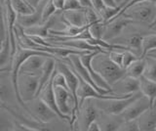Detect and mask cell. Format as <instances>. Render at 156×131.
Returning <instances> with one entry per match:
<instances>
[{
    "label": "cell",
    "instance_id": "1",
    "mask_svg": "<svg viewBox=\"0 0 156 131\" xmlns=\"http://www.w3.org/2000/svg\"><path fill=\"white\" fill-rule=\"evenodd\" d=\"M92 66L110 86L114 85L126 75V70L110 59L107 51H101L93 58Z\"/></svg>",
    "mask_w": 156,
    "mask_h": 131
},
{
    "label": "cell",
    "instance_id": "2",
    "mask_svg": "<svg viewBox=\"0 0 156 131\" xmlns=\"http://www.w3.org/2000/svg\"><path fill=\"white\" fill-rule=\"evenodd\" d=\"M121 16L129 18L136 23L146 24L149 27L156 28V5L152 0L136 4Z\"/></svg>",
    "mask_w": 156,
    "mask_h": 131
},
{
    "label": "cell",
    "instance_id": "3",
    "mask_svg": "<svg viewBox=\"0 0 156 131\" xmlns=\"http://www.w3.org/2000/svg\"><path fill=\"white\" fill-rule=\"evenodd\" d=\"M144 96L143 92L139 91L132 94L128 97L123 98H111V99H95L96 105L101 111L109 115H119L128 108V107L134 103V102Z\"/></svg>",
    "mask_w": 156,
    "mask_h": 131
},
{
    "label": "cell",
    "instance_id": "4",
    "mask_svg": "<svg viewBox=\"0 0 156 131\" xmlns=\"http://www.w3.org/2000/svg\"><path fill=\"white\" fill-rule=\"evenodd\" d=\"M19 93L26 103H29L37 97L39 86V76L30 74L20 72L19 75Z\"/></svg>",
    "mask_w": 156,
    "mask_h": 131
},
{
    "label": "cell",
    "instance_id": "5",
    "mask_svg": "<svg viewBox=\"0 0 156 131\" xmlns=\"http://www.w3.org/2000/svg\"><path fill=\"white\" fill-rule=\"evenodd\" d=\"M100 110L98 109L94 98L86 99L80 106L77 113L76 122L81 130H88L92 122L98 119ZM75 122V123H76Z\"/></svg>",
    "mask_w": 156,
    "mask_h": 131
},
{
    "label": "cell",
    "instance_id": "6",
    "mask_svg": "<svg viewBox=\"0 0 156 131\" xmlns=\"http://www.w3.org/2000/svg\"><path fill=\"white\" fill-rule=\"evenodd\" d=\"M80 55L81 54H77V53H72V54L68 55L66 57L68 62H69V64H70V67L73 69V71L76 72L77 75L79 76L80 78H82L83 80H85L86 82H88L89 84H91L97 91H99L100 93H101V94L107 95V94L113 93V91H112V90L100 88V87L95 83V81H94V79H93V77L91 76L90 72L88 71V70L86 69V67L82 63Z\"/></svg>",
    "mask_w": 156,
    "mask_h": 131
},
{
    "label": "cell",
    "instance_id": "7",
    "mask_svg": "<svg viewBox=\"0 0 156 131\" xmlns=\"http://www.w3.org/2000/svg\"><path fill=\"white\" fill-rule=\"evenodd\" d=\"M31 107L28 109L30 111V115L33 119L40 123H48L58 118V115L50 107L46 105L40 98H35L31 101Z\"/></svg>",
    "mask_w": 156,
    "mask_h": 131
},
{
    "label": "cell",
    "instance_id": "8",
    "mask_svg": "<svg viewBox=\"0 0 156 131\" xmlns=\"http://www.w3.org/2000/svg\"><path fill=\"white\" fill-rule=\"evenodd\" d=\"M105 24V31L102 39L109 41L114 39L117 36H119L127 27L132 25V24H136V22L124 16H120L115 19H112V20L106 22Z\"/></svg>",
    "mask_w": 156,
    "mask_h": 131
},
{
    "label": "cell",
    "instance_id": "9",
    "mask_svg": "<svg viewBox=\"0 0 156 131\" xmlns=\"http://www.w3.org/2000/svg\"><path fill=\"white\" fill-rule=\"evenodd\" d=\"M152 108L149 99L146 96H141L140 98L136 99L134 103H132L123 113L119 115L123 120L138 119L144 111Z\"/></svg>",
    "mask_w": 156,
    "mask_h": 131
},
{
    "label": "cell",
    "instance_id": "10",
    "mask_svg": "<svg viewBox=\"0 0 156 131\" xmlns=\"http://www.w3.org/2000/svg\"><path fill=\"white\" fill-rule=\"evenodd\" d=\"M47 0H42V1L38 4V6L35 7V10L32 13L27 14V15H18L17 18V24L22 27L23 30L24 28H28L31 27L39 26L43 24V9Z\"/></svg>",
    "mask_w": 156,
    "mask_h": 131
},
{
    "label": "cell",
    "instance_id": "11",
    "mask_svg": "<svg viewBox=\"0 0 156 131\" xmlns=\"http://www.w3.org/2000/svg\"><path fill=\"white\" fill-rule=\"evenodd\" d=\"M112 91L118 95H130L136 92L140 91V78L125 75L124 77L117 81L114 85L111 86Z\"/></svg>",
    "mask_w": 156,
    "mask_h": 131
},
{
    "label": "cell",
    "instance_id": "12",
    "mask_svg": "<svg viewBox=\"0 0 156 131\" xmlns=\"http://www.w3.org/2000/svg\"><path fill=\"white\" fill-rule=\"evenodd\" d=\"M47 58L49 57L41 55V54H35V55L28 57L22 64L21 67H20V72L40 76ZM20 72H19V75H20Z\"/></svg>",
    "mask_w": 156,
    "mask_h": 131
},
{
    "label": "cell",
    "instance_id": "13",
    "mask_svg": "<svg viewBox=\"0 0 156 131\" xmlns=\"http://www.w3.org/2000/svg\"><path fill=\"white\" fill-rule=\"evenodd\" d=\"M38 98H40L44 103L50 107V108L58 115V118H61L62 120H66V116L61 113V111L58 108L56 96H55V90H54V85H53V76H52L51 80L49 81L48 83L44 86V88L41 90Z\"/></svg>",
    "mask_w": 156,
    "mask_h": 131
},
{
    "label": "cell",
    "instance_id": "14",
    "mask_svg": "<svg viewBox=\"0 0 156 131\" xmlns=\"http://www.w3.org/2000/svg\"><path fill=\"white\" fill-rule=\"evenodd\" d=\"M62 20L65 26L70 25L75 27H85L88 25L85 8L79 10H66L62 11Z\"/></svg>",
    "mask_w": 156,
    "mask_h": 131
},
{
    "label": "cell",
    "instance_id": "15",
    "mask_svg": "<svg viewBox=\"0 0 156 131\" xmlns=\"http://www.w3.org/2000/svg\"><path fill=\"white\" fill-rule=\"evenodd\" d=\"M56 60L54 59V57H49L45 62L43 67V70L41 71V75L39 76V86H38V91H37V97L38 98L39 94H40L41 90L44 88L49 81L51 80L52 76L54 75V71L56 70Z\"/></svg>",
    "mask_w": 156,
    "mask_h": 131
},
{
    "label": "cell",
    "instance_id": "16",
    "mask_svg": "<svg viewBox=\"0 0 156 131\" xmlns=\"http://www.w3.org/2000/svg\"><path fill=\"white\" fill-rule=\"evenodd\" d=\"M140 128L143 131H156V110L151 108L138 118Z\"/></svg>",
    "mask_w": 156,
    "mask_h": 131
},
{
    "label": "cell",
    "instance_id": "17",
    "mask_svg": "<svg viewBox=\"0 0 156 131\" xmlns=\"http://www.w3.org/2000/svg\"><path fill=\"white\" fill-rule=\"evenodd\" d=\"M144 36L140 33H134L126 38V42L124 46H126L129 50L133 51L139 57L143 58V41Z\"/></svg>",
    "mask_w": 156,
    "mask_h": 131
},
{
    "label": "cell",
    "instance_id": "18",
    "mask_svg": "<svg viewBox=\"0 0 156 131\" xmlns=\"http://www.w3.org/2000/svg\"><path fill=\"white\" fill-rule=\"evenodd\" d=\"M140 91L143 94L149 99L151 105L153 106V103L156 99V82L152 81L148 78H146L144 75L140 78Z\"/></svg>",
    "mask_w": 156,
    "mask_h": 131
},
{
    "label": "cell",
    "instance_id": "19",
    "mask_svg": "<svg viewBox=\"0 0 156 131\" xmlns=\"http://www.w3.org/2000/svg\"><path fill=\"white\" fill-rule=\"evenodd\" d=\"M145 69V58H139L138 60L134 61L126 69V75H129L136 78H140L144 75Z\"/></svg>",
    "mask_w": 156,
    "mask_h": 131
},
{
    "label": "cell",
    "instance_id": "20",
    "mask_svg": "<svg viewBox=\"0 0 156 131\" xmlns=\"http://www.w3.org/2000/svg\"><path fill=\"white\" fill-rule=\"evenodd\" d=\"M145 69L144 76L156 82V59L152 56L146 55L145 57Z\"/></svg>",
    "mask_w": 156,
    "mask_h": 131
},
{
    "label": "cell",
    "instance_id": "21",
    "mask_svg": "<svg viewBox=\"0 0 156 131\" xmlns=\"http://www.w3.org/2000/svg\"><path fill=\"white\" fill-rule=\"evenodd\" d=\"M10 2L18 15H27L35 10V8L31 6L27 0H10Z\"/></svg>",
    "mask_w": 156,
    "mask_h": 131
},
{
    "label": "cell",
    "instance_id": "22",
    "mask_svg": "<svg viewBox=\"0 0 156 131\" xmlns=\"http://www.w3.org/2000/svg\"><path fill=\"white\" fill-rule=\"evenodd\" d=\"M105 26H106V24L102 20L90 25L89 31L91 32L92 36L96 38V39H102L105 31Z\"/></svg>",
    "mask_w": 156,
    "mask_h": 131
},
{
    "label": "cell",
    "instance_id": "23",
    "mask_svg": "<svg viewBox=\"0 0 156 131\" xmlns=\"http://www.w3.org/2000/svg\"><path fill=\"white\" fill-rule=\"evenodd\" d=\"M154 49H156V35H144L143 41V58Z\"/></svg>",
    "mask_w": 156,
    "mask_h": 131
},
{
    "label": "cell",
    "instance_id": "24",
    "mask_svg": "<svg viewBox=\"0 0 156 131\" xmlns=\"http://www.w3.org/2000/svg\"><path fill=\"white\" fill-rule=\"evenodd\" d=\"M118 131H140L138 119L123 120Z\"/></svg>",
    "mask_w": 156,
    "mask_h": 131
},
{
    "label": "cell",
    "instance_id": "25",
    "mask_svg": "<svg viewBox=\"0 0 156 131\" xmlns=\"http://www.w3.org/2000/svg\"><path fill=\"white\" fill-rule=\"evenodd\" d=\"M57 8L55 7L53 3V0H47V2L45 4L43 9V23H45L46 21H48L53 15H55L57 12Z\"/></svg>",
    "mask_w": 156,
    "mask_h": 131
},
{
    "label": "cell",
    "instance_id": "26",
    "mask_svg": "<svg viewBox=\"0 0 156 131\" xmlns=\"http://www.w3.org/2000/svg\"><path fill=\"white\" fill-rule=\"evenodd\" d=\"M124 51L125 50H111L108 52V55L110 57V59L113 61L115 64L120 66L121 67H123V58H124Z\"/></svg>",
    "mask_w": 156,
    "mask_h": 131
},
{
    "label": "cell",
    "instance_id": "27",
    "mask_svg": "<svg viewBox=\"0 0 156 131\" xmlns=\"http://www.w3.org/2000/svg\"><path fill=\"white\" fill-rule=\"evenodd\" d=\"M139 57L136 54H135V53L133 51L131 50H125L124 51V58H123V69H127L132 63H133L134 61L138 60Z\"/></svg>",
    "mask_w": 156,
    "mask_h": 131
},
{
    "label": "cell",
    "instance_id": "28",
    "mask_svg": "<svg viewBox=\"0 0 156 131\" xmlns=\"http://www.w3.org/2000/svg\"><path fill=\"white\" fill-rule=\"evenodd\" d=\"M79 9H83V7L78 0H66L65 11L66 10H79Z\"/></svg>",
    "mask_w": 156,
    "mask_h": 131
},
{
    "label": "cell",
    "instance_id": "29",
    "mask_svg": "<svg viewBox=\"0 0 156 131\" xmlns=\"http://www.w3.org/2000/svg\"><path fill=\"white\" fill-rule=\"evenodd\" d=\"M53 3L58 11H65L66 0H53Z\"/></svg>",
    "mask_w": 156,
    "mask_h": 131
},
{
    "label": "cell",
    "instance_id": "30",
    "mask_svg": "<svg viewBox=\"0 0 156 131\" xmlns=\"http://www.w3.org/2000/svg\"><path fill=\"white\" fill-rule=\"evenodd\" d=\"M101 125L99 123V121L98 120H95L94 122H92L89 126V128H88L87 131H101Z\"/></svg>",
    "mask_w": 156,
    "mask_h": 131
},
{
    "label": "cell",
    "instance_id": "31",
    "mask_svg": "<svg viewBox=\"0 0 156 131\" xmlns=\"http://www.w3.org/2000/svg\"><path fill=\"white\" fill-rule=\"evenodd\" d=\"M83 8H94L91 0H78Z\"/></svg>",
    "mask_w": 156,
    "mask_h": 131
},
{
    "label": "cell",
    "instance_id": "32",
    "mask_svg": "<svg viewBox=\"0 0 156 131\" xmlns=\"http://www.w3.org/2000/svg\"><path fill=\"white\" fill-rule=\"evenodd\" d=\"M27 1L29 4H30L31 6H33L34 8H35V7L38 6V4L40 3V2L42 1V0H27Z\"/></svg>",
    "mask_w": 156,
    "mask_h": 131
},
{
    "label": "cell",
    "instance_id": "33",
    "mask_svg": "<svg viewBox=\"0 0 156 131\" xmlns=\"http://www.w3.org/2000/svg\"><path fill=\"white\" fill-rule=\"evenodd\" d=\"M104 2L106 4L107 6H117L116 3L113 1V0H104Z\"/></svg>",
    "mask_w": 156,
    "mask_h": 131
},
{
    "label": "cell",
    "instance_id": "34",
    "mask_svg": "<svg viewBox=\"0 0 156 131\" xmlns=\"http://www.w3.org/2000/svg\"><path fill=\"white\" fill-rule=\"evenodd\" d=\"M147 55H149V56H152V57H154L155 59H156V51H153V52H149Z\"/></svg>",
    "mask_w": 156,
    "mask_h": 131
},
{
    "label": "cell",
    "instance_id": "35",
    "mask_svg": "<svg viewBox=\"0 0 156 131\" xmlns=\"http://www.w3.org/2000/svg\"><path fill=\"white\" fill-rule=\"evenodd\" d=\"M113 1L116 3V5H119V4L120 3H122V2H123L124 1V0H113Z\"/></svg>",
    "mask_w": 156,
    "mask_h": 131
},
{
    "label": "cell",
    "instance_id": "36",
    "mask_svg": "<svg viewBox=\"0 0 156 131\" xmlns=\"http://www.w3.org/2000/svg\"><path fill=\"white\" fill-rule=\"evenodd\" d=\"M152 107H156V99H155V101H154V103H153V106Z\"/></svg>",
    "mask_w": 156,
    "mask_h": 131
},
{
    "label": "cell",
    "instance_id": "37",
    "mask_svg": "<svg viewBox=\"0 0 156 131\" xmlns=\"http://www.w3.org/2000/svg\"><path fill=\"white\" fill-rule=\"evenodd\" d=\"M152 1H153V2L155 3V5H156V0H152Z\"/></svg>",
    "mask_w": 156,
    "mask_h": 131
},
{
    "label": "cell",
    "instance_id": "38",
    "mask_svg": "<svg viewBox=\"0 0 156 131\" xmlns=\"http://www.w3.org/2000/svg\"><path fill=\"white\" fill-rule=\"evenodd\" d=\"M152 108H154V109H155V110H156V107H152Z\"/></svg>",
    "mask_w": 156,
    "mask_h": 131
}]
</instances>
